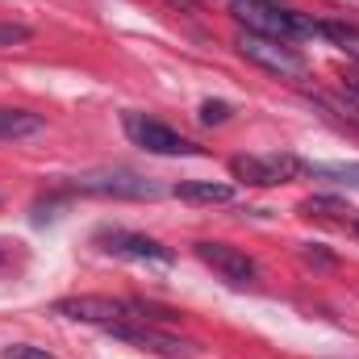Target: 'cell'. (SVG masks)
Returning a JSON list of instances; mask_svg holds the SVG:
<instances>
[{
    "label": "cell",
    "mask_w": 359,
    "mask_h": 359,
    "mask_svg": "<svg viewBox=\"0 0 359 359\" xmlns=\"http://www.w3.org/2000/svg\"><path fill=\"white\" fill-rule=\"evenodd\" d=\"M351 230H355V234H359V213H355V217H351Z\"/></svg>",
    "instance_id": "cell-21"
},
{
    "label": "cell",
    "mask_w": 359,
    "mask_h": 359,
    "mask_svg": "<svg viewBox=\"0 0 359 359\" xmlns=\"http://www.w3.org/2000/svg\"><path fill=\"white\" fill-rule=\"evenodd\" d=\"M29 38H34L29 25H21V21H0V50H8V46H25Z\"/></svg>",
    "instance_id": "cell-16"
},
{
    "label": "cell",
    "mask_w": 359,
    "mask_h": 359,
    "mask_svg": "<svg viewBox=\"0 0 359 359\" xmlns=\"http://www.w3.org/2000/svg\"><path fill=\"white\" fill-rule=\"evenodd\" d=\"M318 38L334 42L339 50L359 55V25H347V21H318Z\"/></svg>",
    "instance_id": "cell-14"
},
{
    "label": "cell",
    "mask_w": 359,
    "mask_h": 359,
    "mask_svg": "<svg viewBox=\"0 0 359 359\" xmlns=\"http://www.w3.org/2000/svg\"><path fill=\"white\" fill-rule=\"evenodd\" d=\"M176 196L192 201V205H226V201H234V188L213 184V180H184V184H176Z\"/></svg>",
    "instance_id": "cell-10"
},
{
    "label": "cell",
    "mask_w": 359,
    "mask_h": 359,
    "mask_svg": "<svg viewBox=\"0 0 359 359\" xmlns=\"http://www.w3.org/2000/svg\"><path fill=\"white\" fill-rule=\"evenodd\" d=\"M76 192H92V196H117V201H159L163 184L151 176H138L130 168H113V172H88L76 180Z\"/></svg>",
    "instance_id": "cell-4"
},
{
    "label": "cell",
    "mask_w": 359,
    "mask_h": 359,
    "mask_svg": "<svg viewBox=\"0 0 359 359\" xmlns=\"http://www.w3.org/2000/svg\"><path fill=\"white\" fill-rule=\"evenodd\" d=\"M301 213L305 217H326V222H347V201H339V196H309V201H301Z\"/></svg>",
    "instance_id": "cell-15"
},
{
    "label": "cell",
    "mask_w": 359,
    "mask_h": 359,
    "mask_svg": "<svg viewBox=\"0 0 359 359\" xmlns=\"http://www.w3.org/2000/svg\"><path fill=\"white\" fill-rule=\"evenodd\" d=\"M301 259H305V264H318V268H339V259H334L330 251H322L318 243H305V247H301Z\"/></svg>",
    "instance_id": "cell-19"
},
{
    "label": "cell",
    "mask_w": 359,
    "mask_h": 359,
    "mask_svg": "<svg viewBox=\"0 0 359 359\" xmlns=\"http://www.w3.org/2000/svg\"><path fill=\"white\" fill-rule=\"evenodd\" d=\"M96 243H100V251H109L117 259H130V264H159V268H172L176 264V251L172 247H163L159 238L134 234V230H100Z\"/></svg>",
    "instance_id": "cell-6"
},
{
    "label": "cell",
    "mask_w": 359,
    "mask_h": 359,
    "mask_svg": "<svg viewBox=\"0 0 359 359\" xmlns=\"http://www.w3.org/2000/svg\"><path fill=\"white\" fill-rule=\"evenodd\" d=\"M230 13L247 34H264V38H280V42L318 38V21L297 8H284L280 0H230Z\"/></svg>",
    "instance_id": "cell-1"
},
{
    "label": "cell",
    "mask_w": 359,
    "mask_h": 359,
    "mask_svg": "<svg viewBox=\"0 0 359 359\" xmlns=\"http://www.w3.org/2000/svg\"><path fill=\"white\" fill-rule=\"evenodd\" d=\"M46 121L29 109H0V138H34L42 134Z\"/></svg>",
    "instance_id": "cell-11"
},
{
    "label": "cell",
    "mask_w": 359,
    "mask_h": 359,
    "mask_svg": "<svg viewBox=\"0 0 359 359\" xmlns=\"http://www.w3.org/2000/svg\"><path fill=\"white\" fill-rule=\"evenodd\" d=\"M55 313L72 318V322H92V326H117L130 322V301H113V297H63L55 301Z\"/></svg>",
    "instance_id": "cell-9"
},
{
    "label": "cell",
    "mask_w": 359,
    "mask_h": 359,
    "mask_svg": "<svg viewBox=\"0 0 359 359\" xmlns=\"http://www.w3.org/2000/svg\"><path fill=\"white\" fill-rule=\"evenodd\" d=\"M0 359H59V355H50L46 347H34V343H13V347L0 351Z\"/></svg>",
    "instance_id": "cell-17"
},
{
    "label": "cell",
    "mask_w": 359,
    "mask_h": 359,
    "mask_svg": "<svg viewBox=\"0 0 359 359\" xmlns=\"http://www.w3.org/2000/svg\"><path fill=\"white\" fill-rule=\"evenodd\" d=\"M0 259H4V251H0Z\"/></svg>",
    "instance_id": "cell-22"
},
{
    "label": "cell",
    "mask_w": 359,
    "mask_h": 359,
    "mask_svg": "<svg viewBox=\"0 0 359 359\" xmlns=\"http://www.w3.org/2000/svg\"><path fill=\"white\" fill-rule=\"evenodd\" d=\"M305 176L330 180L343 188H359V163H305Z\"/></svg>",
    "instance_id": "cell-13"
},
{
    "label": "cell",
    "mask_w": 359,
    "mask_h": 359,
    "mask_svg": "<svg viewBox=\"0 0 359 359\" xmlns=\"http://www.w3.org/2000/svg\"><path fill=\"white\" fill-rule=\"evenodd\" d=\"M117 343H126V347H138V351H151V355H163V359H188V343H180L172 334H163L159 326H151V322H138V318H130V322H117V326H104Z\"/></svg>",
    "instance_id": "cell-7"
},
{
    "label": "cell",
    "mask_w": 359,
    "mask_h": 359,
    "mask_svg": "<svg viewBox=\"0 0 359 359\" xmlns=\"http://www.w3.org/2000/svg\"><path fill=\"white\" fill-rule=\"evenodd\" d=\"M230 176L243 180V184H255V188H280V184H292L297 176H305V163L297 155H234L230 159Z\"/></svg>",
    "instance_id": "cell-5"
},
{
    "label": "cell",
    "mask_w": 359,
    "mask_h": 359,
    "mask_svg": "<svg viewBox=\"0 0 359 359\" xmlns=\"http://www.w3.org/2000/svg\"><path fill=\"white\" fill-rule=\"evenodd\" d=\"M313 100H318V104L326 109V117H334L339 126H351V130H359V100L343 96V92H318Z\"/></svg>",
    "instance_id": "cell-12"
},
{
    "label": "cell",
    "mask_w": 359,
    "mask_h": 359,
    "mask_svg": "<svg viewBox=\"0 0 359 359\" xmlns=\"http://www.w3.org/2000/svg\"><path fill=\"white\" fill-rule=\"evenodd\" d=\"M238 55L247 63H255L259 72H268L276 80H305L309 76V59L292 46V42H280V38H264V34H238Z\"/></svg>",
    "instance_id": "cell-2"
},
{
    "label": "cell",
    "mask_w": 359,
    "mask_h": 359,
    "mask_svg": "<svg viewBox=\"0 0 359 359\" xmlns=\"http://www.w3.org/2000/svg\"><path fill=\"white\" fill-rule=\"evenodd\" d=\"M196 259L205 264V268H213L226 284H234V288H243V284H255V259L247 255V251H238V247H230V243H196Z\"/></svg>",
    "instance_id": "cell-8"
},
{
    "label": "cell",
    "mask_w": 359,
    "mask_h": 359,
    "mask_svg": "<svg viewBox=\"0 0 359 359\" xmlns=\"http://www.w3.org/2000/svg\"><path fill=\"white\" fill-rule=\"evenodd\" d=\"M343 92L359 96V72H343Z\"/></svg>",
    "instance_id": "cell-20"
},
{
    "label": "cell",
    "mask_w": 359,
    "mask_h": 359,
    "mask_svg": "<svg viewBox=\"0 0 359 359\" xmlns=\"http://www.w3.org/2000/svg\"><path fill=\"white\" fill-rule=\"evenodd\" d=\"M121 126H126L130 142H134V147H142L147 155H163V159L201 155V147H196L192 138H184L180 130L163 126V121H155V117H147V113H126V117H121Z\"/></svg>",
    "instance_id": "cell-3"
},
{
    "label": "cell",
    "mask_w": 359,
    "mask_h": 359,
    "mask_svg": "<svg viewBox=\"0 0 359 359\" xmlns=\"http://www.w3.org/2000/svg\"><path fill=\"white\" fill-rule=\"evenodd\" d=\"M201 121H205V126L230 121V104H226V100H205V104H201Z\"/></svg>",
    "instance_id": "cell-18"
}]
</instances>
